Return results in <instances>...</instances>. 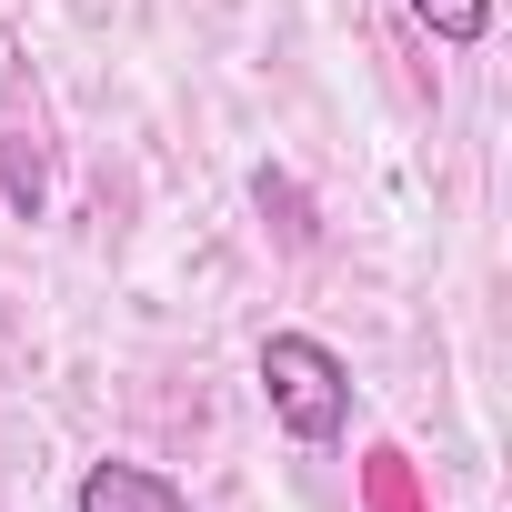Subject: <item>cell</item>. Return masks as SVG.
<instances>
[{
	"mask_svg": "<svg viewBox=\"0 0 512 512\" xmlns=\"http://www.w3.org/2000/svg\"><path fill=\"white\" fill-rule=\"evenodd\" d=\"M262 402H272V422H282L292 442L332 452V442L352 432V362H342L332 342H312V332H272V342H262Z\"/></svg>",
	"mask_w": 512,
	"mask_h": 512,
	"instance_id": "cell-1",
	"label": "cell"
},
{
	"mask_svg": "<svg viewBox=\"0 0 512 512\" xmlns=\"http://www.w3.org/2000/svg\"><path fill=\"white\" fill-rule=\"evenodd\" d=\"M71 502H81V512H191V502H181V482H171V472H151V462H91Z\"/></svg>",
	"mask_w": 512,
	"mask_h": 512,
	"instance_id": "cell-2",
	"label": "cell"
},
{
	"mask_svg": "<svg viewBox=\"0 0 512 512\" xmlns=\"http://www.w3.org/2000/svg\"><path fill=\"white\" fill-rule=\"evenodd\" d=\"M412 21H422L432 41H452V51H472V41L492 31V0H412Z\"/></svg>",
	"mask_w": 512,
	"mask_h": 512,
	"instance_id": "cell-3",
	"label": "cell"
}]
</instances>
